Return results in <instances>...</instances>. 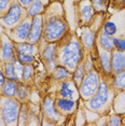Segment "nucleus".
I'll list each match as a JSON object with an SVG mask.
<instances>
[{
    "instance_id": "nucleus-1",
    "label": "nucleus",
    "mask_w": 125,
    "mask_h": 126,
    "mask_svg": "<svg viewBox=\"0 0 125 126\" xmlns=\"http://www.w3.org/2000/svg\"><path fill=\"white\" fill-rule=\"evenodd\" d=\"M84 57V48L80 39L75 35L68 33L61 42H58V64L65 66L71 72L83 62Z\"/></svg>"
},
{
    "instance_id": "nucleus-2",
    "label": "nucleus",
    "mask_w": 125,
    "mask_h": 126,
    "mask_svg": "<svg viewBox=\"0 0 125 126\" xmlns=\"http://www.w3.org/2000/svg\"><path fill=\"white\" fill-rule=\"evenodd\" d=\"M114 95L115 92L110 85L109 78L103 77L96 93L89 100H86L84 105L87 110H91L98 114H105L112 107Z\"/></svg>"
},
{
    "instance_id": "nucleus-3",
    "label": "nucleus",
    "mask_w": 125,
    "mask_h": 126,
    "mask_svg": "<svg viewBox=\"0 0 125 126\" xmlns=\"http://www.w3.org/2000/svg\"><path fill=\"white\" fill-rule=\"evenodd\" d=\"M68 35V24L62 14H45L43 39L45 42L58 43Z\"/></svg>"
},
{
    "instance_id": "nucleus-4",
    "label": "nucleus",
    "mask_w": 125,
    "mask_h": 126,
    "mask_svg": "<svg viewBox=\"0 0 125 126\" xmlns=\"http://www.w3.org/2000/svg\"><path fill=\"white\" fill-rule=\"evenodd\" d=\"M101 79H103V76L100 74L98 69H93L86 72L83 81L79 85L80 99L83 100L84 102L89 100L96 93L99 84H100Z\"/></svg>"
},
{
    "instance_id": "nucleus-5",
    "label": "nucleus",
    "mask_w": 125,
    "mask_h": 126,
    "mask_svg": "<svg viewBox=\"0 0 125 126\" xmlns=\"http://www.w3.org/2000/svg\"><path fill=\"white\" fill-rule=\"evenodd\" d=\"M22 102L16 98L2 97L0 100L1 116L5 125H17Z\"/></svg>"
},
{
    "instance_id": "nucleus-6",
    "label": "nucleus",
    "mask_w": 125,
    "mask_h": 126,
    "mask_svg": "<svg viewBox=\"0 0 125 126\" xmlns=\"http://www.w3.org/2000/svg\"><path fill=\"white\" fill-rule=\"evenodd\" d=\"M25 16H26V9H24L15 0L12 2L7 12L2 16H0V22L7 29L11 30L17 24H19V22H22Z\"/></svg>"
},
{
    "instance_id": "nucleus-7",
    "label": "nucleus",
    "mask_w": 125,
    "mask_h": 126,
    "mask_svg": "<svg viewBox=\"0 0 125 126\" xmlns=\"http://www.w3.org/2000/svg\"><path fill=\"white\" fill-rule=\"evenodd\" d=\"M42 47H40V55L43 59L44 64L47 65V69L49 72H52L54 68L58 65L57 61V52H58V43H51L42 40ZM40 42V43H41Z\"/></svg>"
},
{
    "instance_id": "nucleus-8",
    "label": "nucleus",
    "mask_w": 125,
    "mask_h": 126,
    "mask_svg": "<svg viewBox=\"0 0 125 126\" xmlns=\"http://www.w3.org/2000/svg\"><path fill=\"white\" fill-rule=\"evenodd\" d=\"M30 26H31V18L26 15L23 18L22 22H19V24H17L15 27L11 29L10 38L12 39L14 43L27 41L30 32Z\"/></svg>"
},
{
    "instance_id": "nucleus-9",
    "label": "nucleus",
    "mask_w": 125,
    "mask_h": 126,
    "mask_svg": "<svg viewBox=\"0 0 125 126\" xmlns=\"http://www.w3.org/2000/svg\"><path fill=\"white\" fill-rule=\"evenodd\" d=\"M43 25H44V14L37 15L31 18L30 32L27 41L29 43L39 45L43 39Z\"/></svg>"
},
{
    "instance_id": "nucleus-10",
    "label": "nucleus",
    "mask_w": 125,
    "mask_h": 126,
    "mask_svg": "<svg viewBox=\"0 0 125 126\" xmlns=\"http://www.w3.org/2000/svg\"><path fill=\"white\" fill-rule=\"evenodd\" d=\"M95 10L91 0H79L78 16L79 21L83 26H90L95 18Z\"/></svg>"
},
{
    "instance_id": "nucleus-11",
    "label": "nucleus",
    "mask_w": 125,
    "mask_h": 126,
    "mask_svg": "<svg viewBox=\"0 0 125 126\" xmlns=\"http://www.w3.org/2000/svg\"><path fill=\"white\" fill-rule=\"evenodd\" d=\"M42 114L44 119L53 123L58 122L62 119V114L58 112L55 105V98L51 95L45 96L42 99Z\"/></svg>"
},
{
    "instance_id": "nucleus-12",
    "label": "nucleus",
    "mask_w": 125,
    "mask_h": 126,
    "mask_svg": "<svg viewBox=\"0 0 125 126\" xmlns=\"http://www.w3.org/2000/svg\"><path fill=\"white\" fill-rule=\"evenodd\" d=\"M97 52V62H98V71L104 78H110L112 76L111 69V53L105 51L96 45Z\"/></svg>"
},
{
    "instance_id": "nucleus-13",
    "label": "nucleus",
    "mask_w": 125,
    "mask_h": 126,
    "mask_svg": "<svg viewBox=\"0 0 125 126\" xmlns=\"http://www.w3.org/2000/svg\"><path fill=\"white\" fill-rule=\"evenodd\" d=\"M57 97L79 100L80 99L79 87L75 84V82H73L71 79L65 80V81L59 83L58 91H57Z\"/></svg>"
},
{
    "instance_id": "nucleus-14",
    "label": "nucleus",
    "mask_w": 125,
    "mask_h": 126,
    "mask_svg": "<svg viewBox=\"0 0 125 126\" xmlns=\"http://www.w3.org/2000/svg\"><path fill=\"white\" fill-rule=\"evenodd\" d=\"M78 101L75 99H68V98H62L57 97L55 98V105L57 108L58 112L62 114V116L71 115L78 109Z\"/></svg>"
},
{
    "instance_id": "nucleus-15",
    "label": "nucleus",
    "mask_w": 125,
    "mask_h": 126,
    "mask_svg": "<svg viewBox=\"0 0 125 126\" xmlns=\"http://www.w3.org/2000/svg\"><path fill=\"white\" fill-rule=\"evenodd\" d=\"M97 31L92 29L91 27L86 28L82 32V35L79 39H80V42L84 51H92L93 48H95L96 44H97Z\"/></svg>"
},
{
    "instance_id": "nucleus-16",
    "label": "nucleus",
    "mask_w": 125,
    "mask_h": 126,
    "mask_svg": "<svg viewBox=\"0 0 125 126\" xmlns=\"http://www.w3.org/2000/svg\"><path fill=\"white\" fill-rule=\"evenodd\" d=\"M15 43L12 41L10 37H7L5 40L2 43L1 51H0V57H1L2 62H11L15 58Z\"/></svg>"
},
{
    "instance_id": "nucleus-17",
    "label": "nucleus",
    "mask_w": 125,
    "mask_h": 126,
    "mask_svg": "<svg viewBox=\"0 0 125 126\" xmlns=\"http://www.w3.org/2000/svg\"><path fill=\"white\" fill-rule=\"evenodd\" d=\"M111 69L112 73L125 69V52L120 51H112L111 52Z\"/></svg>"
},
{
    "instance_id": "nucleus-18",
    "label": "nucleus",
    "mask_w": 125,
    "mask_h": 126,
    "mask_svg": "<svg viewBox=\"0 0 125 126\" xmlns=\"http://www.w3.org/2000/svg\"><path fill=\"white\" fill-rule=\"evenodd\" d=\"M109 81L115 93L125 91V69L116 73H112V76L109 78Z\"/></svg>"
},
{
    "instance_id": "nucleus-19",
    "label": "nucleus",
    "mask_w": 125,
    "mask_h": 126,
    "mask_svg": "<svg viewBox=\"0 0 125 126\" xmlns=\"http://www.w3.org/2000/svg\"><path fill=\"white\" fill-rule=\"evenodd\" d=\"M97 45L98 47L103 48L105 51L111 53L114 51V44H113V37L105 33L103 30H100L97 35Z\"/></svg>"
},
{
    "instance_id": "nucleus-20",
    "label": "nucleus",
    "mask_w": 125,
    "mask_h": 126,
    "mask_svg": "<svg viewBox=\"0 0 125 126\" xmlns=\"http://www.w3.org/2000/svg\"><path fill=\"white\" fill-rule=\"evenodd\" d=\"M15 51L19 53L28 54V55L37 56L38 54H40V47L37 44L29 43L28 41L18 42V43H15Z\"/></svg>"
},
{
    "instance_id": "nucleus-21",
    "label": "nucleus",
    "mask_w": 125,
    "mask_h": 126,
    "mask_svg": "<svg viewBox=\"0 0 125 126\" xmlns=\"http://www.w3.org/2000/svg\"><path fill=\"white\" fill-rule=\"evenodd\" d=\"M51 76H52V79L55 82L61 83L62 81H65V80L71 79V71L67 69L65 66L58 64L54 68V70L51 72Z\"/></svg>"
},
{
    "instance_id": "nucleus-22",
    "label": "nucleus",
    "mask_w": 125,
    "mask_h": 126,
    "mask_svg": "<svg viewBox=\"0 0 125 126\" xmlns=\"http://www.w3.org/2000/svg\"><path fill=\"white\" fill-rule=\"evenodd\" d=\"M45 8L47 4L42 2L41 0H33V2L26 9V15L28 17L32 18L37 15H41L45 13Z\"/></svg>"
},
{
    "instance_id": "nucleus-23",
    "label": "nucleus",
    "mask_w": 125,
    "mask_h": 126,
    "mask_svg": "<svg viewBox=\"0 0 125 126\" xmlns=\"http://www.w3.org/2000/svg\"><path fill=\"white\" fill-rule=\"evenodd\" d=\"M112 107L115 113L121 114V115L125 114V91L115 93L112 101Z\"/></svg>"
},
{
    "instance_id": "nucleus-24",
    "label": "nucleus",
    "mask_w": 125,
    "mask_h": 126,
    "mask_svg": "<svg viewBox=\"0 0 125 126\" xmlns=\"http://www.w3.org/2000/svg\"><path fill=\"white\" fill-rule=\"evenodd\" d=\"M18 83L19 82H17V81L7 80L1 88V96L7 97V98H15L17 87H18Z\"/></svg>"
},
{
    "instance_id": "nucleus-25",
    "label": "nucleus",
    "mask_w": 125,
    "mask_h": 126,
    "mask_svg": "<svg viewBox=\"0 0 125 126\" xmlns=\"http://www.w3.org/2000/svg\"><path fill=\"white\" fill-rule=\"evenodd\" d=\"M101 30L104 31L105 33L111 36V37H115V36H121L120 32V28H119V23L115 21V19H106L103 23V27H101Z\"/></svg>"
},
{
    "instance_id": "nucleus-26",
    "label": "nucleus",
    "mask_w": 125,
    "mask_h": 126,
    "mask_svg": "<svg viewBox=\"0 0 125 126\" xmlns=\"http://www.w3.org/2000/svg\"><path fill=\"white\" fill-rule=\"evenodd\" d=\"M30 96V86L29 83H25V82H19L18 83V87L17 92H16L15 98L21 102H27Z\"/></svg>"
},
{
    "instance_id": "nucleus-27",
    "label": "nucleus",
    "mask_w": 125,
    "mask_h": 126,
    "mask_svg": "<svg viewBox=\"0 0 125 126\" xmlns=\"http://www.w3.org/2000/svg\"><path fill=\"white\" fill-rule=\"evenodd\" d=\"M3 72L5 74V78H7V80H12V81L21 82V81H19V79H18V77H17V74H16L13 61L3 63Z\"/></svg>"
},
{
    "instance_id": "nucleus-28",
    "label": "nucleus",
    "mask_w": 125,
    "mask_h": 126,
    "mask_svg": "<svg viewBox=\"0 0 125 126\" xmlns=\"http://www.w3.org/2000/svg\"><path fill=\"white\" fill-rule=\"evenodd\" d=\"M85 74H86V71H85L83 63H81V64L71 72V80L75 82V84L78 87H79V85L81 84V82L83 81Z\"/></svg>"
},
{
    "instance_id": "nucleus-29",
    "label": "nucleus",
    "mask_w": 125,
    "mask_h": 126,
    "mask_svg": "<svg viewBox=\"0 0 125 126\" xmlns=\"http://www.w3.org/2000/svg\"><path fill=\"white\" fill-rule=\"evenodd\" d=\"M35 76V67L33 65H24L23 66V73H22V82L30 83Z\"/></svg>"
},
{
    "instance_id": "nucleus-30",
    "label": "nucleus",
    "mask_w": 125,
    "mask_h": 126,
    "mask_svg": "<svg viewBox=\"0 0 125 126\" xmlns=\"http://www.w3.org/2000/svg\"><path fill=\"white\" fill-rule=\"evenodd\" d=\"M27 104L26 102H22L21 110H19L18 114V122L17 125H24L28 124V120H29V110L27 109Z\"/></svg>"
},
{
    "instance_id": "nucleus-31",
    "label": "nucleus",
    "mask_w": 125,
    "mask_h": 126,
    "mask_svg": "<svg viewBox=\"0 0 125 126\" xmlns=\"http://www.w3.org/2000/svg\"><path fill=\"white\" fill-rule=\"evenodd\" d=\"M36 57L37 56L28 55V54L19 53V52H16L15 54V58L23 65H33V63L36 62Z\"/></svg>"
},
{
    "instance_id": "nucleus-32",
    "label": "nucleus",
    "mask_w": 125,
    "mask_h": 126,
    "mask_svg": "<svg viewBox=\"0 0 125 126\" xmlns=\"http://www.w3.org/2000/svg\"><path fill=\"white\" fill-rule=\"evenodd\" d=\"M96 13H105L109 5L110 0H91Z\"/></svg>"
},
{
    "instance_id": "nucleus-33",
    "label": "nucleus",
    "mask_w": 125,
    "mask_h": 126,
    "mask_svg": "<svg viewBox=\"0 0 125 126\" xmlns=\"http://www.w3.org/2000/svg\"><path fill=\"white\" fill-rule=\"evenodd\" d=\"M113 44H114V50L125 52V36L113 37Z\"/></svg>"
},
{
    "instance_id": "nucleus-34",
    "label": "nucleus",
    "mask_w": 125,
    "mask_h": 126,
    "mask_svg": "<svg viewBox=\"0 0 125 126\" xmlns=\"http://www.w3.org/2000/svg\"><path fill=\"white\" fill-rule=\"evenodd\" d=\"M123 123V115L118 113H114L112 116H110L108 119V122L106 123V125L108 126H122Z\"/></svg>"
},
{
    "instance_id": "nucleus-35",
    "label": "nucleus",
    "mask_w": 125,
    "mask_h": 126,
    "mask_svg": "<svg viewBox=\"0 0 125 126\" xmlns=\"http://www.w3.org/2000/svg\"><path fill=\"white\" fill-rule=\"evenodd\" d=\"M12 2V0H0V16H2L7 12Z\"/></svg>"
},
{
    "instance_id": "nucleus-36",
    "label": "nucleus",
    "mask_w": 125,
    "mask_h": 126,
    "mask_svg": "<svg viewBox=\"0 0 125 126\" xmlns=\"http://www.w3.org/2000/svg\"><path fill=\"white\" fill-rule=\"evenodd\" d=\"M16 1H17L24 9H27V8L33 2V0H16Z\"/></svg>"
},
{
    "instance_id": "nucleus-37",
    "label": "nucleus",
    "mask_w": 125,
    "mask_h": 126,
    "mask_svg": "<svg viewBox=\"0 0 125 126\" xmlns=\"http://www.w3.org/2000/svg\"><path fill=\"white\" fill-rule=\"evenodd\" d=\"M7 81V78H5V74L3 72V69H0V91H1L2 86H3V84Z\"/></svg>"
},
{
    "instance_id": "nucleus-38",
    "label": "nucleus",
    "mask_w": 125,
    "mask_h": 126,
    "mask_svg": "<svg viewBox=\"0 0 125 126\" xmlns=\"http://www.w3.org/2000/svg\"><path fill=\"white\" fill-rule=\"evenodd\" d=\"M42 2H44V4H47V5H49L50 4V2H51V0H41Z\"/></svg>"
},
{
    "instance_id": "nucleus-39",
    "label": "nucleus",
    "mask_w": 125,
    "mask_h": 126,
    "mask_svg": "<svg viewBox=\"0 0 125 126\" xmlns=\"http://www.w3.org/2000/svg\"><path fill=\"white\" fill-rule=\"evenodd\" d=\"M122 125H124V126H125V114L123 115V123H122Z\"/></svg>"
}]
</instances>
